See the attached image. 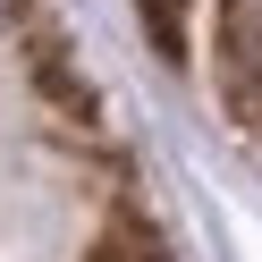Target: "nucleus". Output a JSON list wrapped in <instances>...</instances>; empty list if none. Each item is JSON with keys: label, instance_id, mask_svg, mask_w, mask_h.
<instances>
[{"label": "nucleus", "instance_id": "2", "mask_svg": "<svg viewBox=\"0 0 262 262\" xmlns=\"http://www.w3.org/2000/svg\"><path fill=\"white\" fill-rule=\"evenodd\" d=\"M93 262H127V254H119V245H102V254H93ZM136 262H152V254H136Z\"/></svg>", "mask_w": 262, "mask_h": 262}, {"label": "nucleus", "instance_id": "1", "mask_svg": "<svg viewBox=\"0 0 262 262\" xmlns=\"http://www.w3.org/2000/svg\"><path fill=\"white\" fill-rule=\"evenodd\" d=\"M144 9V34H152V51H186V0H136Z\"/></svg>", "mask_w": 262, "mask_h": 262}]
</instances>
